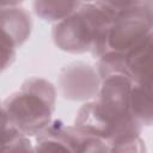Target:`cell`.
<instances>
[{
	"mask_svg": "<svg viewBox=\"0 0 153 153\" xmlns=\"http://www.w3.org/2000/svg\"><path fill=\"white\" fill-rule=\"evenodd\" d=\"M82 0H33L35 13L45 22H60L80 6Z\"/></svg>",
	"mask_w": 153,
	"mask_h": 153,
	"instance_id": "10",
	"label": "cell"
},
{
	"mask_svg": "<svg viewBox=\"0 0 153 153\" xmlns=\"http://www.w3.org/2000/svg\"><path fill=\"white\" fill-rule=\"evenodd\" d=\"M23 1L24 0H1V8L2 7H14Z\"/></svg>",
	"mask_w": 153,
	"mask_h": 153,
	"instance_id": "14",
	"label": "cell"
},
{
	"mask_svg": "<svg viewBox=\"0 0 153 153\" xmlns=\"http://www.w3.org/2000/svg\"><path fill=\"white\" fill-rule=\"evenodd\" d=\"M102 79L98 71L84 62L66 66L59 76V86L65 98L73 100L88 99L98 94Z\"/></svg>",
	"mask_w": 153,
	"mask_h": 153,
	"instance_id": "6",
	"label": "cell"
},
{
	"mask_svg": "<svg viewBox=\"0 0 153 153\" xmlns=\"http://www.w3.org/2000/svg\"><path fill=\"white\" fill-rule=\"evenodd\" d=\"M127 71L134 81L153 87V33L127 54Z\"/></svg>",
	"mask_w": 153,
	"mask_h": 153,
	"instance_id": "8",
	"label": "cell"
},
{
	"mask_svg": "<svg viewBox=\"0 0 153 153\" xmlns=\"http://www.w3.org/2000/svg\"><path fill=\"white\" fill-rule=\"evenodd\" d=\"M2 48H13L23 44L31 31V18L26 11L14 7L1 8Z\"/></svg>",
	"mask_w": 153,
	"mask_h": 153,
	"instance_id": "7",
	"label": "cell"
},
{
	"mask_svg": "<svg viewBox=\"0 0 153 153\" xmlns=\"http://www.w3.org/2000/svg\"><path fill=\"white\" fill-rule=\"evenodd\" d=\"M129 111L142 127L153 126V87L133 80L129 94Z\"/></svg>",
	"mask_w": 153,
	"mask_h": 153,
	"instance_id": "9",
	"label": "cell"
},
{
	"mask_svg": "<svg viewBox=\"0 0 153 153\" xmlns=\"http://www.w3.org/2000/svg\"><path fill=\"white\" fill-rule=\"evenodd\" d=\"M1 148L4 152H29L35 151L27 135L14 127L1 115Z\"/></svg>",
	"mask_w": 153,
	"mask_h": 153,
	"instance_id": "11",
	"label": "cell"
},
{
	"mask_svg": "<svg viewBox=\"0 0 153 153\" xmlns=\"http://www.w3.org/2000/svg\"><path fill=\"white\" fill-rule=\"evenodd\" d=\"M55 99L56 92L49 81L31 78L4 100L1 115L25 135L36 136L51 122Z\"/></svg>",
	"mask_w": 153,
	"mask_h": 153,
	"instance_id": "1",
	"label": "cell"
},
{
	"mask_svg": "<svg viewBox=\"0 0 153 153\" xmlns=\"http://www.w3.org/2000/svg\"><path fill=\"white\" fill-rule=\"evenodd\" d=\"M82 1H86V2H93V1H97V0H82Z\"/></svg>",
	"mask_w": 153,
	"mask_h": 153,
	"instance_id": "15",
	"label": "cell"
},
{
	"mask_svg": "<svg viewBox=\"0 0 153 153\" xmlns=\"http://www.w3.org/2000/svg\"><path fill=\"white\" fill-rule=\"evenodd\" d=\"M35 151L38 152H109L106 143L78 127H69L61 120H55L36 135Z\"/></svg>",
	"mask_w": 153,
	"mask_h": 153,
	"instance_id": "5",
	"label": "cell"
},
{
	"mask_svg": "<svg viewBox=\"0 0 153 153\" xmlns=\"http://www.w3.org/2000/svg\"><path fill=\"white\" fill-rule=\"evenodd\" d=\"M75 127L103 140L109 152H142V126L131 117L117 116L104 109L98 100L84 104L75 117Z\"/></svg>",
	"mask_w": 153,
	"mask_h": 153,
	"instance_id": "2",
	"label": "cell"
},
{
	"mask_svg": "<svg viewBox=\"0 0 153 153\" xmlns=\"http://www.w3.org/2000/svg\"><path fill=\"white\" fill-rule=\"evenodd\" d=\"M115 14L116 12L97 1L86 2L54 25L51 32L54 43L61 50L71 54L92 53Z\"/></svg>",
	"mask_w": 153,
	"mask_h": 153,
	"instance_id": "3",
	"label": "cell"
},
{
	"mask_svg": "<svg viewBox=\"0 0 153 153\" xmlns=\"http://www.w3.org/2000/svg\"><path fill=\"white\" fill-rule=\"evenodd\" d=\"M152 33L153 27L143 6L117 12L100 35L92 55L99 59L106 53L128 54Z\"/></svg>",
	"mask_w": 153,
	"mask_h": 153,
	"instance_id": "4",
	"label": "cell"
},
{
	"mask_svg": "<svg viewBox=\"0 0 153 153\" xmlns=\"http://www.w3.org/2000/svg\"><path fill=\"white\" fill-rule=\"evenodd\" d=\"M147 0H97L98 4L110 8L114 12H123L142 7Z\"/></svg>",
	"mask_w": 153,
	"mask_h": 153,
	"instance_id": "12",
	"label": "cell"
},
{
	"mask_svg": "<svg viewBox=\"0 0 153 153\" xmlns=\"http://www.w3.org/2000/svg\"><path fill=\"white\" fill-rule=\"evenodd\" d=\"M143 8L151 20V24H152V27H153V0H147L143 5Z\"/></svg>",
	"mask_w": 153,
	"mask_h": 153,
	"instance_id": "13",
	"label": "cell"
}]
</instances>
